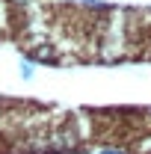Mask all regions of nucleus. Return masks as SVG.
<instances>
[{
    "instance_id": "f257e3e1",
    "label": "nucleus",
    "mask_w": 151,
    "mask_h": 154,
    "mask_svg": "<svg viewBox=\"0 0 151 154\" xmlns=\"http://www.w3.org/2000/svg\"><path fill=\"white\" fill-rule=\"evenodd\" d=\"M80 145V134L71 125H59L51 128L39 136L27 139V154H71Z\"/></svg>"
},
{
    "instance_id": "f03ea898",
    "label": "nucleus",
    "mask_w": 151,
    "mask_h": 154,
    "mask_svg": "<svg viewBox=\"0 0 151 154\" xmlns=\"http://www.w3.org/2000/svg\"><path fill=\"white\" fill-rule=\"evenodd\" d=\"M30 62L33 65H57L59 62V57H57V51L51 48V45H36L33 51H30Z\"/></svg>"
},
{
    "instance_id": "7ed1b4c3",
    "label": "nucleus",
    "mask_w": 151,
    "mask_h": 154,
    "mask_svg": "<svg viewBox=\"0 0 151 154\" xmlns=\"http://www.w3.org/2000/svg\"><path fill=\"white\" fill-rule=\"evenodd\" d=\"M18 74H21V80H33V77H36V65H33L27 57H21V62H18Z\"/></svg>"
},
{
    "instance_id": "20e7f679",
    "label": "nucleus",
    "mask_w": 151,
    "mask_h": 154,
    "mask_svg": "<svg viewBox=\"0 0 151 154\" xmlns=\"http://www.w3.org/2000/svg\"><path fill=\"white\" fill-rule=\"evenodd\" d=\"M77 6H86L89 12H104V9H110L107 3H98V0H77Z\"/></svg>"
},
{
    "instance_id": "39448f33",
    "label": "nucleus",
    "mask_w": 151,
    "mask_h": 154,
    "mask_svg": "<svg viewBox=\"0 0 151 154\" xmlns=\"http://www.w3.org/2000/svg\"><path fill=\"white\" fill-rule=\"evenodd\" d=\"M6 3H9L12 9H30V6H33L36 0H6Z\"/></svg>"
},
{
    "instance_id": "423d86ee",
    "label": "nucleus",
    "mask_w": 151,
    "mask_h": 154,
    "mask_svg": "<svg viewBox=\"0 0 151 154\" xmlns=\"http://www.w3.org/2000/svg\"><path fill=\"white\" fill-rule=\"evenodd\" d=\"M98 154H128V151H125V148H119V145H104Z\"/></svg>"
}]
</instances>
